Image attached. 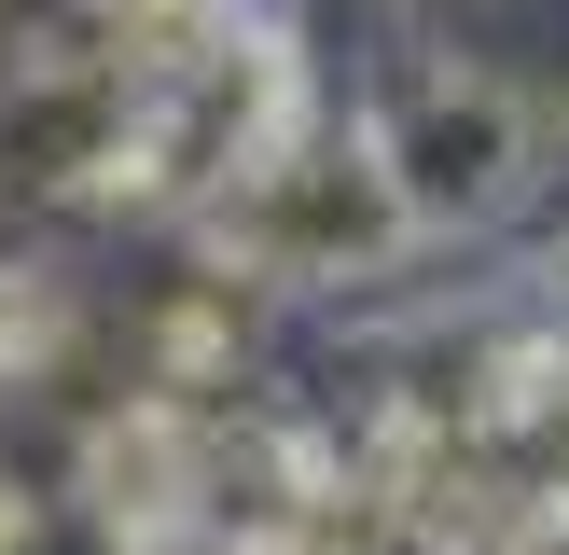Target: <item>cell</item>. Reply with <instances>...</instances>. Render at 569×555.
<instances>
[{
	"mask_svg": "<svg viewBox=\"0 0 569 555\" xmlns=\"http://www.w3.org/2000/svg\"><path fill=\"white\" fill-rule=\"evenodd\" d=\"M181 250L222 264V278H250V292H376V278H403L431 236H417L376 125H361V111H306L264 167H237V181L181 222Z\"/></svg>",
	"mask_w": 569,
	"mask_h": 555,
	"instance_id": "6da1fadb",
	"label": "cell"
},
{
	"mask_svg": "<svg viewBox=\"0 0 569 555\" xmlns=\"http://www.w3.org/2000/svg\"><path fill=\"white\" fill-rule=\"evenodd\" d=\"M459 555H569V527H500V542H459Z\"/></svg>",
	"mask_w": 569,
	"mask_h": 555,
	"instance_id": "3957f363",
	"label": "cell"
},
{
	"mask_svg": "<svg viewBox=\"0 0 569 555\" xmlns=\"http://www.w3.org/2000/svg\"><path fill=\"white\" fill-rule=\"evenodd\" d=\"M361 125H376L389 181H403L417 236L431 250H487L528 222V194L556 181V111L528 98V83L472 70V56H403V70L361 98Z\"/></svg>",
	"mask_w": 569,
	"mask_h": 555,
	"instance_id": "7a4b0ae2",
	"label": "cell"
},
{
	"mask_svg": "<svg viewBox=\"0 0 569 555\" xmlns=\"http://www.w3.org/2000/svg\"><path fill=\"white\" fill-rule=\"evenodd\" d=\"M556 167H569V111H556Z\"/></svg>",
	"mask_w": 569,
	"mask_h": 555,
	"instance_id": "277c9868",
	"label": "cell"
}]
</instances>
